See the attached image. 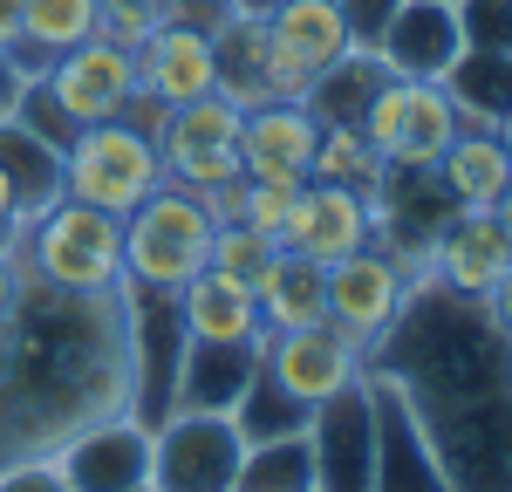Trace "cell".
I'll return each mask as SVG.
<instances>
[{"label":"cell","mask_w":512,"mask_h":492,"mask_svg":"<svg viewBox=\"0 0 512 492\" xmlns=\"http://www.w3.org/2000/svg\"><path fill=\"white\" fill-rule=\"evenodd\" d=\"M369 369L403 390L451 492H512V335L485 301L417 281Z\"/></svg>","instance_id":"1"},{"label":"cell","mask_w":512,"mask_h":492,"mask_svg":"<svg viewBox=\"0 0 512 492\" xmlns=\"http://www.w3.org/2000/svg\"><path fill=\"white\" fill-rule=\"evenodd\" d=\"M130 410L123 287L62 294L21 281L0 308V465L55 458L82 424Z\"/></svg>","instance_id":"2"},{"label":"cell","mask_w":512,"mask_h":492,"mask_svg":"<svg viewBox=\"0 0 512 492\" xmlns=\"http://www.w3.org/2000/svg\"><path fill=\"white\" fill-rule=\"evenodd\" d=\"M21 260V274L62 294H110L123 287V219L96 212L82 199H55L14 233L7 246Z\"/></svg>","instance_id":"3"},{"label":"cell","mask_w":512,"mask_h":492,"mask_svg":"<svg viewBox=\"0 0 512 492\" xmlns=\"http://www.w3.org/2000/svg\"><path fill=\"white\" fill-rule=\"evenodd\" d=\"M164 185V151L151 130H137L130 117H110V123H89L62 144V199H82L96 212H137Z\"/></svg>","instance_id":"4"},{"label":"cell","mask_w":512,"mask_h":492,"mask_svg":"<svg viewBox=\"0 0 512 492\" xmlns=\"http://www.w3.org/2000/svg\"><path fill=\"white\" fill-rule=\"evenodd\" d=\"M205 253H212V212L185 185L164 178L137 212H123V281L178 294L192 274H205Z\"/></svg>","instance_id":"5"},{"label":"cell","mask_w":512,"mask_h":492,"mask_svg":"<svg viewBox=\"0 0 512 492\" xmlns=\"http://www.w3.org/2000/svg\"><path fill=\"white\" fill-rule=\"evenodd\" d=\"M123 328H130V417L158 431L178 410V369H185V315L171 287H137L123 281Z\"/></svg>","instance_id":"6"},{"label":"cell","mask_w":512,"mask_h":492,"mask_svg":"<svg viewBox=\"0 0 512 492\" xmlns=\"http://www.w3.org/2000/svg\"><path fill=\"white\" fill-rule=\"evenodd\" d=\"M458 130L465 123L451 110L444 82H417V76H383L369 110H362V137L376 144V158L390 171H431Z\"/></svg>","instance_id":"7"},{"label":"cell","mask_w":512,"mask_h":492,"mask_svg":"<svg viewBox=\"0 0 512 492\" xmlns=\"http://www.w3.org/2000/svg\"><path fill=\"white\" fill-rule=\"evenodd\" d=\"M246 465L233 410H171L151 431V492H233Z\"/></svg>","instance_id":"8"},{"label":"cell","mask_w":512,"mask_h":492,"mask_svg":"<svg viewBox=\"0 0 512 492\" xmlns=\"http://www.w3.org/2000/svg\"><path fill=\"white\" fill-rule=\"evenodd\" d=\"M239 110L233 96H192V103H171L164 110V130H158V151H164V178L185 185V192H212L239 178Z\"/></svg>","instance_id":"9"},{"label":"cell","mask_w":512,"mask_h":492,"mask_svg":"<svg viewBox=\"0 0 512 492\" xmlns=\"http://www.w3.org/2000/svg\"><path fill=\"white\" fill-rule=\"evenodd\" d=\"M35 89L62 110L69 130L110 123V117H123V103L137 96V55L110 35H89V41H76L69 55H55L35 76Z\"/></svg>","instance_id":"10"},{"label":"cell","mask_w":512,"mask_h":492,"mask_svg":"<svg viewBox=\"0 0 512 492\" xmlns=\"http://www.w3.org/2000/svg\"><path fill=\"white\" fill-rule=\"evenodd\" d=\"M308 458H315V492H369L376 486V397H369V369L315 404V417H308Z\"/></svg>","instance_id":"11"},{"label":"cell","mask_w":512,"mask_h":492,"mask_svg":"<svg viewBox=\"0 0 512 492\" xmlns=\"http://www.w3.org/2000/svg\"><path fill=\"white\" fill-rule=\"evenodd\" d=\"M431 281V274H410L396 253H383V246H355V253H342V260H328V322L349 328L362 349H376L383 335H390V322L403 315V301H410V287Z\"/></svg>","instance_id":"12"},{"label":"cell","mask_w":512,"mask_h":492,"mask_svg":"<svg viewBox=\"0 0 512 492\" xmlns=\"http://www.w3.org/2000/svg\"><path fill=\"white\" fill-rule=\"evenodd\" d=\"M260 369L274 376V383L287 390V397H294V404L315 410L321 397H335L342 383H355V376L369 369V349L355 342L349 328L308 322V328H287V335H267V349H260Z\"/></svg>","instance_id":"13"},{"label":"cell","mask_w":512,"mask_h":492,"mask_svg":"<svg viewBox=\"0 0 512 492\" xmlns=\"http://www.w3.org/2000/svg\"><path fill=\"white\" fill-rule=\"evenodd\" d=\"M226 21V14H219ZM219 21H198V14H164L151 35L137 41L130 55H137V89L144 96H158L164 110L171 103H192V96H212L219 89V62H212V28Z\"/></svg>","instance_id":"14"},{"label":"cell","mask_w":512,"mask_h":492,"mask_svg":"<svg viewBox=\"0 0 512 492\" xmlns=\"http://www.w3.org/2000/svg\"><path fill=\"white\" fill-rule=\"evenodd\" d=\"M55 472L69 492H151V431L130 410L96 417L55 451Z\"/></svg>","instance_id":"15"},{"label":"cell","mask_w":512,"mask_h":492,"mask_svg":"<svg viewBox=\"0 0 512 492\" xmlns=\"http://www.w3.org/2000/svg\"><path fill=\"white\" fill-rule=\"evenodd\" d=\"M376 240V205L369 192H355V185H328V178H308L294 205H287V226H280V246L287 253H308V260H342L355 246Z\"/></svg>","instance_id":"16"},{"label":"cell","mask_w":512,"mask_h":492,"mask_svg":"<svg viewBox=\"0 0 512 492\" xmlns=\"http://www.w3.org/2000/svg\"><path fill=\"white\" fill-rule=\"evenodd\" d=\"M369 397H376V486L369 492H451L424 424L403 404V390L369 369Z\"/></svg>","instance_id":"17"},{"label":"cell","mask_w":512,"mask_h":492,"mask_svg":"<svg viewBox=\"0 0 512 492\" xmlns=\"http://www.w3.org/2000/svg\"><path fill=\"white\" fill-rule=\"evenodd\" d=\"M458 55H465V35H458V14L444 0H403L376 41L383 76H417V82H444Z\"/></svg>","instance_id":"18"},{"label":"cell","mask_w":512,"mask_h":492,"mask_svg":"<svg viewBox=\"0 0 512 492\" xmlns=\"http://www.w3.org/2000/svg\"><path fill=\"white\" fill-rule=\"evenodd\" d=\"M506 267H512V246H506V233H499V219H492V212H458V205H451V219L437 226V240H431V281L451 287V294L485 301Z\"/></svg>","instance_id":"19"},{"label":"cell","mask_w":512,"mask_h":492,"mask_svg":"<svg viewBox=\"0 0 512 492\" xmlns=\"http://www.w3.org/2000/svg\"><path fill=\"white\" fill-rule=\"evenodd\" d=\"M315 137H321V123L308 103H260L239 123V171L246 178H287V185H301L308 158H315Z\"/></svg>","instance_id":"20"},{"label":"cell","mask_w":512,"mask_h":492,"mask_svg":"<svg viewBox=\"0 0 512 492\" xmlns=\"http://www.w3.org/2000/svg\"><path fill=\"white\" fill-rule=\"evenodd\" d=\"M178 315H185L192 342H267L253 287L219 274V267H205V274H192V281L178 287Z\"/></svg>","instance_id":"21"},{"label":"cell","mask_w":512,"mask_h":492,"mask_svg":"<svg viewBox=\"0 0 512 492\" xmlns=\"http://www.w3.org/2000/svg\"><path fill=\"white\" fill-rule=\"evenodd\" d=\"M431 178L458 212H492L499 192L512 185V158H506V144H499L492 130H472V123H465V130L444 144V158L431 164Z\"/></svg>","instance_id":"22"},{"label":"cell","mask_w":512,"mask_h":492,"mask_svg":"<svg viewBox=\"0 0 512 492\" xmlns=\"http://www.w3.org/2000/svg\"><path fill=\"white\" fill-rule=\"evenodd\" d=\"M253 301H260V328H267V335L328 322V267L280 246L274 260L260 267V281H253Z\"/></svg>","instance_id":"23"},{"label":"cell","mask_w":512,"mask_h":492,"mask_svg":"<svg viewBox=\"0 0 512 492\" xmlns=\"http://www.w3.org/2000/svg\"><path fill=\"white\" fill-rule=\"evenodd\" d=\"M267 342H192L178 369V410H233Z\"/></svg>","instance_id":"24"},{"label":"cell","mask_w":512,"mask_h":492,"mask_svg":"<svg viewBox=\"0 0 512 492\" xmlns=\"http://www.w3.org/2000/svg\"><path fill=\"white\" fill-rule=\"evenodd\" d=\"M89 35H96V0H21V28L7 48L21 55L28 76H41L55 55H69Z\"/></svg>","instance_id":"25"},{"label":"cell","mask_w":512,"mask_h":492,"mask_svg":"<svg viewBox=\"0 0 512 492\" xmlns=\"http://www.w3.org/2000/svg\"><path fill=\"white\" fill-rule=\"evenodd\" d=\"M444 96H451L458 123H472V130H492V123L512 110V55L465 48V55L451 62V76H444Z\"/></svg>","instance_id":"26"},{"label":"cell","mask_w":512,"mask_h":492,"mask_svg":"<svg viewBox=\"0 0 512 492\" xmlns=\"http://www.w3.org/2000/svg\"><path fill=\"white\" fill-rule=\"evenodd\" d=\"M0 171H7V185L21 192L28 219H35L41 205L62 199V144L35 137L21 117H0Z\"/></svg>","instance_id":"27"},{"label":"cell","mask_w":512,"mask_h":492,"mask_svg":"<svg viewBox=\"0 0 512 492\" xmlns=\"http://www.w3.org/2000/svg\"><path fill=\"white\" fill-rule=\"evenodd\" d=\"M376 82H383V62H376L369 48H349L335 69H321V76H315L308 110H315V123H362L369 96H376Z\"/></svg>","instance_id":"28"},{"label":"cell","mask_w":512,"mask_h":492,"mask_svg":"<svg viewBox=\"0 0 512 492\" xmlns=\"http://www.w3.org/2000/svg\"><path fill=\"white\" fill-rule=\"evenodd\" d=\"M308 417H315V410L294 404L267 369H253V376H246V390H239V404H233V424H239V438H246V445L301 438V431H308Z\"/></svg>","instance_id":"29"},{"label":"cell","mask_w":512,"mask_h":492,"mask_svg":"<svg viewBox=\"0 0 512 492\" xmlns=\"http://www.w3.org/2000/svg\"><path fill=\"white\" fill-rule=\"evenodd\" d=\"M390 164L376 158V144L362 137V123H321L315 158H308V178H328V185H355V192H376Z\"/></svg>","instance_id":"30"},{"label":"cell","mask_w":512,"mask_h":492,"mask_svg":"<svg viewBox=\"0 0 512 492\" xmlns=\"http://www.w3.org/2000/svg\"><path fill=\"white\" fill-rule=\"evenodd\" d=\"M233 492H315V458H308V431L301 438H274V445H246Z\"/></svg>","instance_id":"31"},{"label":"cell","mask_w":512,"mask_h":492,"mask_svg":"<svg viewBox=\"0 0 512 492\" xmlns=\"http://www.w3.org/2000/svg\"><path fill=\"white\" fill-rule=\"evenodd\" d=\"M280 246L267 233H253L246 219H226V226H212V253H205V267H219V274H233V281H260V267L274 260Z\"/></svg>","instance_id":"32"},{"label":"cell","mask_w":512,"mask_h":492,"mask_svg":"<svg viewBox=\"0 0 512 492\" xmlns=\"http://www.w3.org/2000/svg\"><path fill=\"white\" fill-rule=\"evenodd\" d=\"M308 185V178H301ZM301 185H287V178H239V219L253 226V233H267L280 246V226H287V205Z\"/></svg>","instance_id":"33"},{"label":"cell","mask_w":512,"mask_h":492,"mask_svg":"<svg viewBox=\"0 0 512 492\" xmlns=\"http://www.w3.org/2000/svg\"><path fill=\"white\" fill-rule=\"evenodd\" d=\"M458 35L465 48H492V55H512V0H458Z\"/></svg>","instance_id":"34"},{"label":"cell","mask_w":512,"mask_h":492,"mask_svg":"<svg viewBox=\"0 0 512 492\" xmlns=\"http://www.w3.org/2000/svg\"><path fill=\"white\" fill-rule=\"evenodd\" d=\"M164 14H171V0H96V35L137 48V41L164 21Z\"/></svg>","instance_id":"35"},{"label":"cell","mask_w":512,"mask_h":492,"mask_svg":"<svg viewBox=\"0 0 512 492\" xmlns=\"http://www.w3.org/2000/svg\"><path fill=\"white\" fill-rule=\"evenodd\" d=\"M396 7H403V0H335V14H342L349 41H355V48H369V55H376V41H383V28H390Z\"/></svg>","instance_id":"36"},{"label":"cell","mask_w":512,"mask_h":492,"mask_svg":"<svg viewBox=\"0 0 512 492\" xmlns=\"http://www.w3.org/2000/svg\"><path fill=\"white\" fill-rule=\"evenodd\" d=\"M0 492H69L55 458H21V465H0Z\"/></svg>","instance_id":"37"},{"label":"cell","mask_w":512,"mask_h":492,"mask_svg":"<svg viewBox=\"0 0 512 492\" xmlns=\"http://www.w3.org/2000/svg\"><path fill=\"white\" fill-rule=\"evenodd\" d=\"M28 69H21V55H14V48H0V117H14V110H21V96H28Z\"/></svg>","instance_id":"38"},{"label":"cell","mask_w":512,"mask_h":492,"mask_svg":"<svg viewBox=\"0 0 512 492\" xmlns=\"http://www.w3.org/2000/svg\"><path fill=\"white\" fill-rule=\"evenodd\" d=\"M28 226V205H21V192L7 185V171H0V246H14V233Z\"/></svg>","instance_id":"39"},{"label":"cell","mask_w":512,"mask_h":492,"mask_svg":"<svg viewBox=\"0 0 512 492\" xmlns=\"http://www.w3.org/2000/svg\"><path fill=\"white\" fill-rule=\"evenodd\" d=\"M485 315H492V322L512 335V267L499 274V281H492V294H485Z\"/></svg>","instance_id":"40"},{"label":"cell","mask_w":512,"mask_h":492,"mask_svg":"<svg viewBox=\"0 0 512 492\" xmlns=\"http://www.w3.org/2000/svg\"><path fill=\"white\" fill-rule=\"evenodd\" d=\"M21 281H28V274H21V260H14V253L0 246V308H7V301L21 294Z\"/></svg>","instance_id":"41"},{"label":"cell","mask_w":512,"mask_h":492,"mask_svg":"<svg viewBox=\"0 0 512 492\" xmlns=\"http://www.w3.org/2000/svg\"><path fill=\"white\" fill-rule=\"evenodd\" d=\"M280 0H226V14H246V21H267Z\"/></svg>","instance_id":"42"},{"label":"cell","mask_w":512,"mask_h":492,"mask_svg":"<svg viewBox=\"0 0 512 492\" xmlns=\"http://www.w3.org/2000/svg\"><path fill=\"white\" fill-rule=\"evenodd\" d=\"M14 28H21V0H0V48L14 41Z\"/></svg>","instance_id":"43"},{"label":"cell","mask_w":512,"mask_h":492,"mask_svg":"<svg viewBox=\"0 0 512 492\" xmlns=\"http://www.w3.org/2000/svg\"><path fill=\"white\" fill-rule=\"evenodd\" d=\"M492 219H499V233H506V246H512V185L499 192V205H492Z\"/></svg>","instance_id":"44"},{"label":"cell","mask_w":512,"mask_h":492,"mask_svg":"<svg viewBox=\"0 0 512 492\" xmlns=\"http://www.w3.org/2000/svg\"><path fill=\"white\" fill-rule=\"evenodd\" d=\"M492 137L506 144V158H512V110H506V117H499V123H492Z\"/></svg>","instance_id":"45"},{"label":"cell","mask_w":512,"mask_h":492,"mask_svg":"<svg viewBox=\"0 0 512 492\" xmlns=\"http://www.w3.org/2000/svg\"><path fill=\"white\" fill-rule=\"evenodd\" d=\"M178 7H226V0H178Z\"/></svg>","instance_id":"46"},{"label":"cell","mask_w":512,"mask_h":492,"mask_svg":"<svg viewBox=\"0 0 512 492\" xmlns=\"http://www.w3.org/2000/svg\"><path fill=\"white\" fill-rule=\"evenodd\" d=\"M444 7H458V0H444Z\"/></svg>","instance_id":"47"}]
</instances>
